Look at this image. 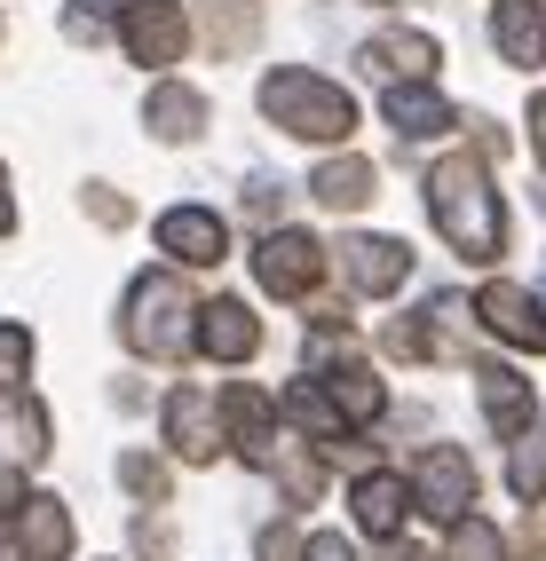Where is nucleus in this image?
<instances>
[{
    "label": "nucleus",
    "instance_id": "9b49d317",
    "mask_svg": "<svg viewBox=\"0 0 546 561\" xmlns=\"http://www.w3.org/2000/svg\"><path fill=\"white\" fill-rule=\"evenodd\" d=\"M341 277L364 301H388V293L412 277V245L405 238H341Z\"/></svg>",
    "mask_w": 546,
    "mask_h": 561
},
{
    "label": "nucleus",
    "instance_id": "412c9836",
    "mask_svg": "<svg viewBox=\"0 0 546 561\" xmlns=\"http://www.w3.org/2000/svg\"><path fill=\"white\" fill-rule=\"evenodd\" d=\"M476 396H484V420L515 443L531 435V380L523 371H507V364H476Z\"/></svg>",
    "mask_w": 546,
    "mask_h": 561
},
{
    "label": "nucleus",
    "instance_id": "6ab92c4d",
    "mask_svg": "<svg viewBox=\"0 0 546 561\" xmlns=\"http://www.w3.org/2000/svg\"><path fill=\"white\" fill-rule=\"evenodd\" d=\"M309 371L333 388V403L349 411V427H364V420H380V411H388V388H380V371L364 356H333V364H309Z\"/></svg>",
    "mask_w": 546,
    "mask_h": 561
},
{
    "label": "nucleus",
    "instance_id": "dca6fc26",
    "mask_svg": "<svg viewBox=\"0 0 546 561\" xmlns=\"http://www.w3.org/2000/svg\"><path fill=\"white\" fill-rule=\"evenodd\" d=\"M435 64H444V48L428 41V32H373L364 41V71H380V80L396 88V80H435Z\"/></svg>",
    "mask_w": 546,
    "mask_h": 561
},
{
    "label": "nucleus",
    "instance_id": "4468645a",
    "mask_svg": "<svg viewBox=\"0 0 546 561\" xmlns=\"http://www.w3.org/2000/svg\"><path fill=\"white\" fill-rule=\"evenodd\" d=\"M206 364H246L253 348H262V324H253L246 301H206L198 309V341H191Z\"/></svg>",
    "mask_w": 546,
    "mask_h": 561
},
{
    "label": "nucleus",
    "instance_id": "7ed1b4c3",
    "mask_svg": "<svg viewBox=\"0 0 546 561\" xmlns=\"http://www.w3.org/2000/svg\"><path fill=\"white\" fill-rule=\"evenodd\" d=\"M120 341H127L135 356H151V364L182 356V348L198 341V301H191V285H182L174 270H143V277L127 285Z\"/></svg>",
    "mask_w": 546,
    "mask_h": 561
},
{
    "label": "nucleus",
    "instance_id": "c9c22d12",
    "mask_svg": "<svg viewBox=\"0 0 546 561\" xmlns=\"http://www.w3.org/2000/svg\"><path fill=\"white\" fill-rule=\"evenodd\" d=\"M246 206H253V221H270V214H277V182H253Z\"/></svg>",
    "mask_w": 546,
    "mask_h": 561
},
{
    "label": "nucleus",
    "instance_id": "39448f33",
    "mask_svg": "<svg viewBox=\"0 0 546 561\" xmlns=\"http://www.w3.org/2000/svg\"><path fill=\"white\" fill-rule=\"evenodd\" d=\"M120 48H127V64H143V71L182 64V48H191V16H182V0H127Z\"/></svg>",
    "mask_w": 546,
    "mask_h": 561
},
{
    "label": "nucleus",
    "instance_id": "4be33fe9",
    "mask_svg": "<svg viewBox=\"0 0 546 561\" xmlns=\"http://www.w3.org/2000/svg\"><path fill=\"white\" fill-rule=\"evenodd\" d=\"M143 119H151L159 142H198V135H206V95L182 88V80H159L151 103H143Z\"/></svg>",
    "mask_w": 546,
    "mask_h": 561
},
{
    "label": "nucleus",
    "instance_id": "a878e982",
    "mask_svg": "<svg viewBox=\"0 0 546 561\" xmlns=\"http://www.w3.org/2000/svg\"><path fill=\"white\" fill-rule=\"evenodd\" d=\"M206 24H214V48H223V56H238L253 32H262V16H253L246 0H206Z\"/></svg>",
    "mask_w": 546,
    "mask_h": 561
},
{
    "label": "nucleus",
    "instance_id": "0eeeda50",
    "mask_svg": "<svg viewBox=\"0 0 546 561\" xmlns=\"http://www.w3.org/2000/svg\"><path fill=\"white\" fill-rule=\"evenodd\" d=\"M467 317H476V301H459V293H435V301L420 309V317H396L388 324V356H435V364H444V356H459V324Z\"/></svg>",
    "mask_w": 546,
    "mask_h": 561
},
{
    "label": "nucleus",
    "instance_id": "c756f323",
    "mask_svg": "<svg viewBox=\"0 0 546 561\" xmlns=\"http://www.w3.org/2000/svg\"><path fill=\"white\" fill-rule=\"evenodd\" d=\"M120 482H127L143 506H167V467L151 451H120Z\"/></svg>",
    "mask_w": 546,
    "mask_h": 561
},
{
    "label": "nucleus",
    "instance_id": "bb28decb",
    "mask_svg": "<svg viewBox=\"0 0 546 561\" xmlns=\"http://www.w3.org/2000/svg\"><path fill=\"white\" fill-rule=\"evenodd\" d=\"M270 474H277V491L294 499V506H309V499L325 491V459H302V451H277Z\"/></svg>",
    "mask_w": 546,
    "mask_h": 561
},
{
    "label": "nucleus",
    "instance_id": "20e7f679",
    "mask_svg": "<svg viewBox=\"0 0 546 561\" xmlns=\"http://www.w3.org/2000/svg\"><path fill=\"white\" fill-rule=\"evenodd\" d=\"M253 277H262L270 301H309V293L325 285V245L309 230H270L262 245H253Z\"/></svg>",
    "mask_w": 546,
    "mask_h": 561
},
{
    "label": "nucleus",
    "instance_id": "473e14b6",
    "mask_svg": "<svg viewBox=\"0 0 546 561\" xmlns=\"http://www.w3.org/2000/svg\"><path fill=\"white\" fill-rule=\"evenodd\" d=\"M302 530H294V522H270V530H262V561H302Z\"/></svg>",
    "mask_w": 546,
    "mask_h": 561
},
{
    "label": "nucleus",
    "instance_id": "ddd939ff",
    "mask_svg": "<svg viewBox=\"0 0 546 561\" xmlns=\"http://www.w3.org/2000/svg\"><path fill=\"white\" fill-rule=\"evenodd\" d=\"M223 427H230V451L246 467H270L277 459V403L253 396V388H223Z\"/></svg>",
    "mask_w": 546,
    "mask_h": 561
},
{
    "label": "nucleus",
    "instance_id": "9d476101",
    "mask_svg": "<svg viewBox=\"0 0 546 561\" xmlns=\"http://www.w3.org/2000/svg\"><path fill=\"white\" fill-rule=\"evenodd\" d=\"M159 253L182 261V270H214V261L230 253V230H223V214H206V206H167L159 214Z\"/></svg>",
    "mask_w": 546,
    "mask_h": 561
},
{
    "label": "nucleus",
    "instance_id": "5701e85b",
    "mask_svg": "<svg viewBox=\"0 0 546 561\" xmlns=\"http://www.w3.org/2000/svg\"><path fill=\"white\" fill-rule=\"evenodd\" d=\"M373 191H380L373 159H325V167L309 174V198H317V206H333V214H356Z\"/></svg>",
    "mask_w": 546,
    "mask_h": 561
},
{
    "label": "nucleus",
    "instance_id": "f257e3e1",
    "mask_svg": "<svg viewBox=\"0 0 546 561\" xmlns=\"http://www.w3.org/2000/svg\"><path fill=\"white\" fill-rule=\"evenodd\" d=\"M428 221H435V238H444L459 261H499L507 253V206H499V191H491V167H484V151H452V159H435L428 167Z\"/></svg>",
    "mask_w": 546,
    "mask_h": 561
},
{
    "label": "nucleus",
    "instance_id": "c85d7f7f",
    "mask_svg": "<svg viewBox=\"0 0 546 561\" xmlns=\"http://www.w3.org/2000/svg\"><path fill=\"white\" fill-rule=\"evenodd\" d=\"M120 0H71V9H64V32H71V41H103V32H120Z\"/></svg>",
    "mask_w": 546,
    "mask_h": 561
},
{
    "label": "nucleus",
    "instance_id": "58836bf2",
    "mask_svg": "<svg viewBox=\"0 0 546 561\" xmlns=\"http://www.w3.org/2000/svg\"><path fill=\"white\" fill-rule=\"evenodd\" d=\"M515 553H523V561H546V538H538V530H523V538H515Z\"/></svg>",
    "mask_w": 546,
    "mask_h": 561
},
{
    "label": "nucleus",
    "instance_id": "a211bd4d",
    "mask_svg": "<svg viewBox=\"0 0 546 561\" xmlns=\"http://www.w3.org/2000/svg\"><path fill=\"white\" fill-rule=\"evenodd\" d=\"M16 553H24V561H64V553H71V514H64V499L24 491V506H16Z\"/></svg>",
    "mask_w": 546,
    "mask_h": 561
},
{
    "label": "nucleus",
    "instance_id": "1a4fd4ad",
    "mask_svg": "<svg viewBox=\"0 0 546 561\" xmlns=\"http://www.w3.org/2000/svg\"><path fill=\"white\" fill-rule=\"evenodd\" d=\"M167 443H174V459H191V467L223 459V451H230L223 403H206L198 388H174V396H167Z\"/></svg>",
    "mask_w": 546,
    "mask_h": 561
},
{
    "label": "nucleus",
    "instance_id": "6e6552de",
    "mask_svg": "<svg viewBox=\"0 0 546 561\" xmlns=\"http://www.w3.org/2000/svg\"><path fill=\"white\" fill-rule=\"evenodd\" d=\"M476 324L499 332L507 348H523V356H546V301L523 285H484L476 293Z\"/></svg>",
    "mask_w": 546,
    "mask_h": 561
},
{
    "label": "nucleus",
    "instance_id": "f03ea898",
    "mask_svg": "<svg viewBox=\"0 0 546 561\" xmlns=\"http://www.w3.org/2000/svg\"><path fill=\"white\" fill-rule=\"evenodd\" d=\"M262 119L285 127L294 142H349L356 135V103H349V88L325 80V71L277 64L270 80H262Z\"/></svg>",
    "mask_w": 546,
    "mask_h": 561
},
{
    "label": "nucleus",
    "instance_id": "393cba45",
    "mask_svg": "<svg viewBox=\"0 0 546 561\" xmlns=\"http://www.w3.org/2000/svg\"><path fill=\"white\" fill-rule=\"evenodd\" d=\"M444 561H507V538L491 530L484 514H459V522H452V546H444Z\"/></svg>",
    "mask_w": 546,
    "mask_h": 561
},
{
    "label": "nucleus",
    "instance_id": "aec40b11",
    "mask_svg": "<svg viewBox=\"0 0 546 561\" xmlns=\"http://www.w3.org/2000/svg\"><path fill=\"white\" fill-rule=\"evenodd\" d=\"M285 420H294L302 435H317L325 451H349V411L333 403V388H325L317 371H309V380H294V388H285Z\"/></svg>",
    "mask_w": 546,
    "mask_h": 561
},
{
    "label": "nucleus",
    "instance_id": "423d86ee",
    "mask_svg": "<svg viewBox=\"0 0 546 561\" xmlns=\"http://www.w3.org/2000/svg\"><path fill=\"white\" fill-rule=\"evenodd\" d=\"M412 499L435 522H459L467 506H476V459H467L459 443H428V451L412 459Z\"/></svg>",
    "mask_w": 546,
    "mask_h": 561
},
{
    "label": "nucleus",
    "instance_id": "72a5a7b5",
    "mask_svg": "<svg viewBox=\"0 0 546 561\" xmlns=\"http://www.w3.org/2000/svg\"><path fill=\"white\" fill-rule=\"evenodd\" d=\"M302 561H356V553H349V538H333V530H317V538L302 546Z\"/></svg>",
    "mask_w": 546,
    "mask_h": 561
},
{
    "label": "nucleus",
    "instance_id": "b1692460",
    "mask_svg": "<svg viewBox=\"0 0 546 561\" xmlns=\"http://www.w3.org/2000/svg\"><path fill=\"white\" fill-rule=\"evenodd\" d=\"M507 491H515L523 506L546 499V443L538 435H515V459H507Z\"/></svg>",
    "mask_w": 546,
    "mask_h": 561
},
{
    "label": "nucleus",
    "instance_id": "7c9ffc66",
    "mask_svg": "<svg viewBox=\"0 0 546 561\" xmlns=\"http://www.w3.org/2000/svg\"><path fill=\"white\" fill-rule=\"evenodd\" d=\"M41 451H48V411L16 396V459H41Z\"/></svg>",
    "mask_w": 546,
    "mask_h": 561
},
{
    "label": "nucleus",
    "instance_id": "f8f14e48",
    "mask_svg": "<svg viewBox=\"0 0 546 561\" xmlns=\"http://www.w3.org/2000/svg\"><path fill=\"white\" fill-rule=\"evenodd\" d=\"M420 499H412V482L405 474H388V467H373V474H356L349 482V514H356V530L364 538H396V530H405V514H412Z\"/></svg>",
    "mask_w": 546,
    "mask_h": 561
},
{
    "label": "nucleus",
    "instance_id": "2eb2a0df",
    "mask_svg": "<svg viewBox=\"0 0 546 561\" xmlns=\"http://www.w3.org/2000/svg\"><path fill=\"white\" fill-rule=\"evenodd\" d=\"M380 119H388L396 135H405V142H428V135H452L459 111H452L444 95H435L428 80H396V88L380 95Z\"/></svg>",
    "mask_w": 546,
    "mask_h": 561
},
{
    "label": "nucleus",
    "instance_id": "f704fd0d",
    "mask_svg": "<svg viewBox=\"0 0 546 561\" xmlns=\"http://www.w3.org/2000/svg\"><path fill=\"white\" fill-rule=\"evenodd\" d=\"M523 119H531V151H538V167H546V95H531Z\"/></svg>",
    "mask_w": 546,
    "mask_h": 561
},
{
    "label": "nucleus",
    "instance_id": "f3484780",
    "mask_svg": "<svg viewBox=\"0 0 546 561\" xmlns=\"http://www.w3.org/2000/svg\"><path fill=\"white\" fill-rule=\"evenodd\" d=\"M491 41L515 71H538L546 64V0H499L491 9Z\"/></svg>",
    "mask_w": 546,
    "mask_h": 561
},
{
    "label": "nucleus",
    "instance_id": "2f4dec72",
    "mask_svg": "<svg viewBox=\"0 0 546 561\" xmlns=\"http://www.w3.org/2000/svg\"><path fill=\"white\" fill-rule=\"evenodd\" d=\"M95 221H103V230H127V221H135V206H127V191H103V182H88V198H80Z\"/></svg>",
    "mask_w": 546,
    "mask_h": 561
},
{
    "label": "nucleus",
    "instance_id": "4c0bfd02",
    "mask_svg": "<svg viewBox=\"0 0 546 561\" xmlns=\"http://www.w3.org/2000/svg\"><path fill=\"white\" fill-rule=\"evenodd\" d=\"M16 230V198H9V174H0V238Z\"/></svg>",
    "mask_w": 546,
    "mask_h": 561
},
{
    "label": "nucleus",
    "instance_id": "e433bc0d",
    "mask_svg": "<svg viewBox=\"0 0 546 561\" xmlns=\"http://www.w3.org/2000/svg\"><path fill=\"white\" fill-rule=\"evenodd\" d=\"M380 561H435V553H428V546H405V538H388V553H380Z\"/></svg>",
    "mask_w": 546,
    "mask_h": 561
},
{
    "label": "nucleus",
    "instance_id": "cd10ccee",
    "mask_svg": "<svg viewBox=\"0 0 546 561\" xmlns=\"http://www.w3.org/2000/svg\"><path fill=\"white\" fill-rule=\"evenodd\" d=\"M32 380V324H0V396H24Z\"/></svg>",
    "mask_w": 546,
    "mask_h": 561
}]
</instances>
